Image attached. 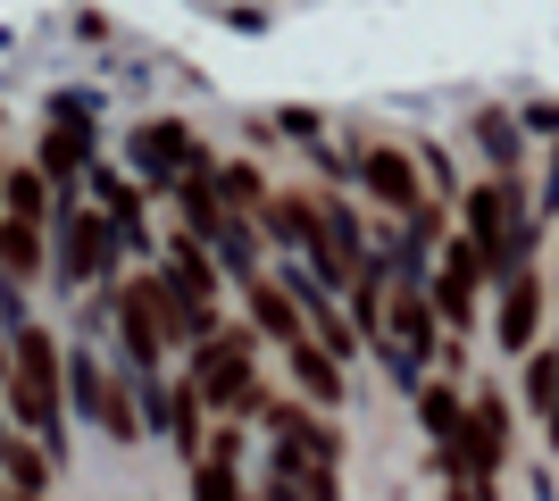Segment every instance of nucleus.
I'll return each mask as SVG.
<instances>
[{"mask_svg":"<svg viewBox=\"0 0 559 501\" xmlns=\"http://www.w3.org/2000/svg\"><path fill=\"white\" fill-rule=\"evenodd\" d=\"M34 267H43V235L9 217V226H0V276H34Z\"/></svg>","mask_w":559,"mask_h":501,"instance_id":"nucleus-22","label":"nucleus"},{"mask_svg":"<svg viewBox=\"0 0 559 501\" xmlns=\"http://www.w3.org/2000/svg\"><path fill=\"white\" fill-rule=\"evenodd\" d=\"M259 418H267L276 468H293V477H334V468H343V434H334L318 409H301V402H267Z\"/></svg>","mask_w":559,"mask_h":501,"instance_id":"nucleus-5","label":"nucleus"},{"mask_svg":"<svg viewBox=\"0 0 559 501\" xmlns=\"http://www.w3.org/2000/svg\"><path fill=\"white\" fill-rule=\"evenodd\" d=\"M192 159H210V151L192 143V126H185V118H151V126H134V167H142V176H185Z\"/></svg>","mask_w":559,"mask_h":501,"instance_id":"nucleus-11","label":"nucleus"},{"mask_svg":"<svg viewBox=\"0 0 559 501\" xmlns=\"http://www.w3.org/2000/svg\"><path fill=\"white\" fill-rule=\"evenodd\" d=\"M476 285H485V251H476V242H451L443 251V267H435V276H426V293H435V318H443V326H476Z\"/></svg>","mask_w":559,"mask_h":501,"instance_id":"nucleus-8","label":"nucleus"},{"mask_svg":"<svg viewBox=\"0 0 559 501\" xmlns=\"http://www.w3.org/2000/svg\"><path fill=\"white\" fill-rule=\"evenodd\" d=\"M0 368H9V351H0Z\"/></svg>","mask_w":559,"mask_h":501,"instance_id":"nucleus-28","label":"nucleus"},{"mask_svg":"<svg viewBox=\"0 0 559 501\" xmlns=\"http://www.w3.org/2000/svg\"><path fill=\"white\" fill-rule=\"evenodd\" d=\"M17 501H43V493H17Z\"/></svg>","mask_w":559,"mask_h":501,"instance_id":"nucleus-27","label":"nucleus"},{"mask_svg":"<svg viewBox=\"0 0 559 501\" xmlns=\"http://www.w3.org/2000/svg\"><path fill=\"white\" fill-rule=\"evenodd\" d=\"M0 201H9V217H17V226H43V167H17Z\"/></svg>","mask_w":559,"mask_h":501,"instance_id":"nucleus-24","label":"nucleus"},{"mask_svg":"<svg viewBox=\"0 0 559 501\" xmlns=\"http://www.w3.org/2000/svg\"><path fill=\"white\" fill-rule=\"evenodd\" d=\"M259 217H267V235H276L284 251H309V242H318V201H301V192H276Z\"/></svg>","mask_w":559,"mask_h":501,"instance_id":"nucleus-15","label":"nucleus"},{"mask_svg":"<svg viewBox=\"0 0 559 501\" xmlns=\"http://www.w3.org/2000/svg\"><path fill=\"white\" fill-rule=\"evenodd\" d=\"M359 184H368L393 217H418V210H426L418 167H409V151H393V143H368V151H359Z\"/></svg>","mask_w":559,"mask_h":501,"instance_id":"nucleus-9","label":"nucleus"},{"mask_svg":"<svg viewBox=\"0 0 559 501\" xmlns=\"http://www.w3.org/2000/svg\"><path fill=\"white\" fill-rule=\"evenodd\" d=\"M9 409H17V418L43 434L59 460H68V409H59V343H50L43 326H17V343H9Z\"/></svg>","mask_w":559,"mask_h":501,"instance_id":"nucleus-2","label":"nucleus"},{"mask_svg":"<svg viewBox=\"0 0 559 501\" xmlns=\"http://www.w3.org/2000/svg\"><path fill=\"white\" fill-rule=\"evenodd\" d=\"M242 301H251V326L276 343V351H293V343H309V318H301V301L284 293V276H251L242 285Z\"/></svg>","mask_w":559,"mask_h":501,"instance_id":"nucleus-10","label":"nucleus"},{"mask_svg":"<svg viewBox=\"0 0 559 501\" xmlns=\"http://www.w3.org/2000/svg\"><path fill=\"white\" fill-rule=\"evenodd\" d=\"M259 501H318L301 477H284V468H267V485H259Z\"/></svg>","mask_w":559,"mask_h":501,"instance_id":"nucleus-26","label":"nucleus"},{"mask_svg":"<svg viewBox=\"0 0 559 501\" xmlns=\"http://www.w3.org/2000/svg\"><path fill=\"white\" fill-rule=\"evenodd\" d=\"M192 393L210 409H226V418H259V351L251 334H210L201 351H192Z\"/></svg>","mask_w":559,"mask_h":501,"instance_id":"nucleus-4","label":"nucleus"},{"mask_svg":"<svg viewBox=\"0 0 559 501\" xmlns=\"http://www.w3.org/2000/svg\"><path fill=\"white\" fill-rule=\"evenodd\" d=\"M0 468H9V485H17V493H43V485H50V460L25 452V443H0Z\"/></svg>","mask_w":559,"mask_h":501,"instance_id":"nucleus-25","label":"nucleus"},{"mask_svg":"<svg viewBox=\"0 0 559 501\" xmlns=\"http://www.w3.org/2000/svg\"><path fill=\"white\" fill-rule=\"evenodd\" d=\"M75 167H84V118L68 109V126H50V143H43V176H59V184H68Z\"/></svg>","mask_w":559,"mask_h":501,"instance_id":"nucleus-20","label":"nucleus"},{"mask_svg":"<svg viewBox=\"0 0 559 501\" xmlns=\"http://www.w3.org/2000/svg\"><path fill=\"white\" fill-rule=\"evenodd\" d=\"M192 501H242V477H234V443H217V452L192 468Z\"/></svg>","mask_w":559,"mask_h":501,"instance_id":"nucleus-19","label":"nucleus"},{"mask_svg":"<svg viewBox=\"0 0 559 501\" xmlns=\"http://www.w3.org/2000/svg\"><path fill=\"white\" fill-rule=\"evenodd\" d=\"M418 418H426V434H435V452H443L451 434L467 427V402L451 393V384H418Z\"/></svg>","mask_w":559,"mask_h":501,"instance_id":"nucleus-17","label":"nucleus"},{"mask_svg":"<svg viewBox=\"0 0 559 501\" xmlns=\"http://www.w3.org/2000/svg\"><path fill=\"white\" fill-rule=\"evenodd\" d=\"M159 276L176 285V301H192V310H217V251H210L201 235H185V242H176Z\"/></svg>","mask_w":559,"mask_h":501,"instance_id":"nucleus-12","label":"nucleus"},{"mask_svg":"<svg viewBox=\"0 0 559 501\" xmlns=\"http://www.w3.org/2000/svg\"><path fill=\"white\" fill-rule=\"evenodd\" d=\"M476 134H485V159H492V176H518V126L501 118V109H485V118H476Z\"/></svg>","mask_w":559,"mask_h":501,"instance_id":"nucleus-23","label":"nucleus"},{"mask_svg":"<svg viewBox=\"0 0 559 501\" xmlns=\"http://www.w3.org/2000/svg\"><path fill=\"white\" fill-rule=\"evenodd\" d=\"M117 267V217L109 210H59V285H93Z\"/></svg>","mask_w":559,"mask_h":501,"instance_id":"nucleus-6","label":"nucleus"},{"mask_svg":"<svg viewBox=\"0 0 559 501\" xmlns=\"http://www.w3.org/2000/svg\"><path fill=\"white\" fill-rule=\"evenodd\" d=\"M467 242L485 251V276H492V285L526 276L535 217H526V192H518V176H485V184L467 192Z\"/></svg>","mask_w":559,"mask_h":501,"instance_id":"nucleus-1","label":"nucleus"},{"mask_svg":"<svg viewBox=\"0 0 559 501\" xmlns=\"http://www.w3.org/2000/svg\"><path fill=\"white\" fill-rule=\"evenodd\" d=\"M526 402H535V418H543V443H559V351L526 359Z\"/></svg>","mask_w":559,"mask_h":501,"instance_id":"nucleus-16","label":"nucleus"},{"mask_svg":"<svg viewBox=\"0 0 559 501\" xmlns=\"http://www.w3.org/2000/svg\"><path fill=\"white\" fill-rule=\"evenodd\" d=\"M217 192H226V210H234V217H259L267 201H276V192L259 184V167H217Z\"/></svg>","mask_w":559,"mask_h":501,"instance_id":"nucleus-21","label":"nucleus"},{"mask_svg":"<svg viewBox=\"0 0 559 501\" xmlns=\"http://www.w3.org/2000/svg\"><path fill=\"white\" fill-rule=\"evenodd\" d=\"M535 326H543V285L535 276H510L501 285V351H535Z\"/></svg>","mask_w":559,"mask_h":501,"instance_id":"nucleus-13","label":"nucleus"},{"mask_svg":"<svg viewBox=\"0 0 559 501\" xmlns=\"http://www.w3.org/2000/svg\"><path fill=\"white\" fill-rule=\"evenodd\" d=\"M435 293L418 285V267H401L393 276V301H384V326H376V359H384V377L409 384L418 393L426 384V359H435Z\"/></svg>","mask_w":559,"mask_h":501,"instance_id":"nucleus-3","label":"nucleus"},{"mask_svg":"<svg viewBox=\"0 0 559 501\" xmlns=\"http://www.w3.org/2000/svg\"><path fill=\"white\" fill-rule=\"evenodd\" d=\"M284 359H293V377H301V393H309V402H326V409L343 402V359H334L326 343H318V334H309V343H293Z\"/></svg>","mask_w":559,"mask_h":501,"instance_id":"nucleus-14","label":"nucleus"},{"mask_svg":"<svg viewBox=\"0 0 559 501\" xmlns=\"http://www.w3.org/2000/svg\"><path fill=\"white\" fill-rule=\"evenodd\" d=\"M68 384H75V409H84V418H93L100 434H117V443H134V402H126V393H117L109 384V368H100V351H68Z\"/></svg>","mask_w":559,"mask_h":501,"instance_id":"nucleus-7","label":"nucleus"},{"mask_svg":"<svg viewBox=\"0 0 559 501\" xmlns=\"http://www.w3.org/2000/svg\"><path fill=\"white\" fill-rule=\"evenodd\" d=\"M93 192H100V210L117 217V235L134 242V235H142V192L126 184V176H109V167H93Z\"/></svg>","mask_w":559,"mask_h":501,"instance_id":"nucleus-18","label":"nucleus"}]
</instances>
